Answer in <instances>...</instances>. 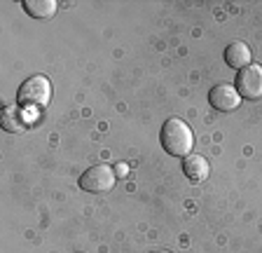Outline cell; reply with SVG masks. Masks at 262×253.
<instances>
[{"mask_svg":"<svg viewBox=\"0 0 262 253\" xmlns=\"http://www.w3.org/2000/svg\"><path fill=\"white\" fill-rule=\"evenodd\" d=\"M115 183H117V174H115V169L110 164H94L80 176V187L92 195L110 193Z\"/></svg>","mask_w":262,"mask_h":253,"instance_id":"3","label":"cell"},{"mask_svg":"<svg viewBox=\"0 0 262 253\" xmlns=\"http://www.w3.org/2000/svg\"><path fill=\"white\" fill-rule=\"evenodd\" d=\"M234 87L241 99H248V101L262 99V66L251 64V66L241 68V71L236 73Z\"/></svg>","mask_w":262,"mask_h":253,"instance_id":"4","label":"cell"},{"mask_svg":"<svg viewBox=\"0 0 262 253\" xmlns=\"http://www.w3.org/2000/svg\"><path fill=\"white\" fill-rule=\"evenodd\" d=\"M0 124L10 134H21L26 132V115H24L21 106H7L0 113Z\"/></svg>","mask_w":262,"mask_h":253,"instance_id":"7","label":"cell"},{"mask_svg":"<svg viewBox=\"0 0 262 253\" xmlns=\"http://www.w3.org/2000/svg\"><path fill=\"white\" fill-rule=\"evenodd\" d=\"M183 174L190 178L192 183H202L204 178H208L211 174V166H208V160L202 157V155H187L183 157Z\"/></svg>","mask_w":262,"mask_h":253,"instance_id":"6","label":"cell"},{"mask_svg":"<svg viewBox=\"0 0 262 253\" xmlns=\"http://www.w3.org/2000/svg\"><path fill=\"white\" fill-rule=\"evenodd\" d=\"M225 64H227L229 68H236V71L251 66V50H248V45L239 43V40L227 45V50H225Z\"/></svg>","mask_w":262,"mask_h":253,"instance_id":"8","label":"cell"},{"mask_svg":"<svg viewBox=\"0 0 262 253\" xmlns=\"http://www.w3.org/2000/svg\"><path fill=\"white\" fill-rule=\"evenodd\" d=\"M49 101H52V82L45 75H33L24 80L16 92V106H21L24 110L45 108Z\"/></svg>","mask_w":262,"mask_h":253,"instance_id":"2","label":"cell"},{"mask_svg":"<svg viewBox=\"0 0 262 253\" xmlns=\"http://www.w3.org/2000/svg\"><path fill=\"white\" fill-rule=\"evenodd\" d=\"M24 10L33 19H49L56 14L59 3L56 0H24Z\"/></svg>","mask_w":262,"mask_h":253,"instance_id":"9","label":"cell"},{"mask_svg":"<svg viewBox=\"0 0 262 253\" xmlns=\"http://www.w3.org/2000/svg\"><path fill=\"white\" fill-rule=\"evenodd\" d=\"M152 253H171V251H152Z\"/></svg>","mask_w":262,"mask_h":253,"instance_id":"11","label":"cell"},{"mask_svg":"<svg viewBox=\"0 0 262 253\" xmlns=\"http://www.w3.org/2000/svg\"><path fill=\"white\" fill-rule=\"evenodd\" d=\"M159 141H162V148L169 155H173V157H187L192 145H194L190 124L178 120V117H169L164 122L162 132H159Z\"/></svg>","mask_w":262,"mask_h":253,"instance_id":"1","label":"cell"},{"mask_svg":"<svg viewBox=\"0 0 262 253\" xmlns=\"http://www.w3.org/2000/svg\"><path fill=\"white\" fill-rule=\"evenodd\" d=\"M115 174H117V178H120V176H124V174H126V164H120V166H117V169H115Z\"/></svg>","mask_w":262,"mask_h":253,"instance_id":"10","label":"cell"},{"mask_svg":"<svg viewBox=\"0 0 262 253\" xmlns=\"http://www.w3.org/2000/svg\"><path fill=\"white\" fill-rule=\"evenodd\" d=\"M208 103L220 113H232V110L239 108L241 96L236 92V87H232V85H215L208 92Z\"/></svg>","mask_w":262,"mask_h":253,"instance_id":"5","label":"cell"}]
</instances>
